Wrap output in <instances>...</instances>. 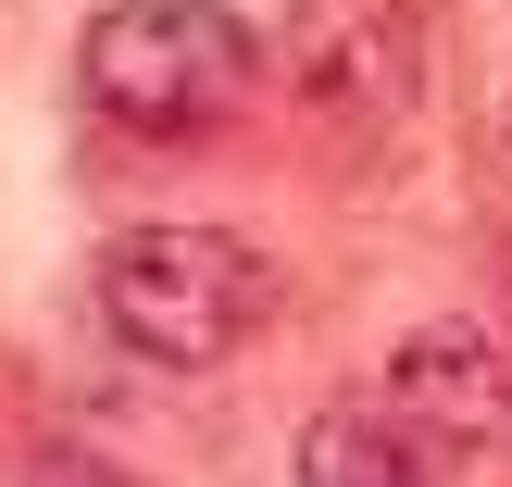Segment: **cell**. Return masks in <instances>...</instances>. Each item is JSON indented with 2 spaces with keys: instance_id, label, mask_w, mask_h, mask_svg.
<instances>
[{
  "instance_id": "5b68a950",
  "label": "cell",
  "mask_w": 512,
  "mask_h": 487,
  "mask_svg": "<svg viewBox=\"0 0 512 487\" xmlns=\"http://www.w3.org/2000/svg\"><path fill=\"white\" fill-rule=\"evenodd\" d=\"M425 475H438V438H413L388 400H350L300 438V487H425Z\"/></svg>"
},
{
  "instance_id": "7a4b0ae2",
  "label": "cell",
  "mask_w": 512,
  "mask_h": 487,
  "mask_svg": "<svg viewBox=\"0 0 512 487\" xmlns=\"http://www.w3.org/2000/svg\"><path fill=\"white\" fill-rule=\"evenodd\" d=\"M75 88L125 125V138H213L250 88H263V38L225 0H113L75 38Z\"/></svg>"
},
{
  "instance_id": "6da1fadb",
  "label": "cell",
  "mask_w": 512,
  "mask_h": 487,
  "mask_svg": "<svg viewBox=\"0 0 512 487\" xmlns=\"http://www.w3.org/2000/svg\"><path fill=\"white\" fill-rule=\"evenodd\" d=\"M100 325L163 375H213L275 325V263L225 225H125L100 250Z\"/></svg>"
},
{
  "instance_id": "277c9868",
  "label": "cell",
  "mask_w": 512,
  "mask_h": 487,
  "mask_svg": "<svg viewBox=\"0 0 512 487\" xmlns=\"http://www.w3.org/2000/svg\"><path fill=\"white\" fill-rule=\"evenodd\" d=\"M288 75H300L313 113H350V125L400 113V88H413V13L400 0H300Z\"/></svg>"
},
{
  "instance_id": "3957f363",
  "label": "cell",
  "mask_w": 512,
  "mask_h": 487,
  "mask_svg": "<svg viewBox=\"0 0 512 487\" xmlns=\"http://www.w3.org/2000/svg\"><path fill=\"white\" fill-rule=\"evenodd\" d=\"M375 400H388L413 438H438V450H488L512 425V350L475 313H438V325H413V338L388 350Z\"/></svg>"
}]
</instances>
